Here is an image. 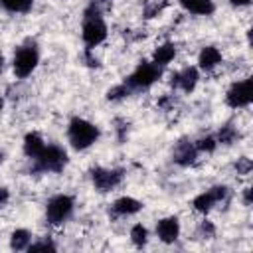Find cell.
Wrapping results in <instances>:
<instances>
[{
  "mask_svg": "<svg viewBox=\"0 0 253 253\" xmlns=\"http://www.w3.org/2000/svg\"><path fill=\"white\" fill-rule=\"evenodd\" d=\"M81 38L87 45V49H93L107 38V24L103 20V10L91 2L83 14V26H81Z\"/></svg>",
  "mask_w": 253,
  "mask_h": 253,
  "instance_id": "6da1fadb",
  "label": "cell"
},
{
  "mask_svg": "<svg viewBox=\"0 0 253 253\" xmlns=\"http://www.w3.org/2000/svg\"><path fill=\"white\" fill-rule=\"evenodd\" d=\"M99 128L97 125L81 119V117H73L69 121V128H67V136H69V142L75 150H85L89 148L91 144L97 142L99 138Z\"/></svg>",
  "mask_w": 253,
  "mask_h": 253,
  "instance_id": "7a4b0ae2",
  "label": "cell"
},
{
  "mask_svg": "<svg viewBox=\"0 0 253 253\" xmlns=\"http://www.w3.org/2000/svg\"><path fill=\"white\" fill-rule=\"evenodd\" d=\"M67 164V152L57 144H47L34 158V172H61Z\"/></svg>",
  "mask_w": 253,
  "mask_h": 253,
  "instance_id": "3957f363",
  "label": "cell"
},
{
  "mask_svg": "<svg viewBox=\"0 0 253 253\" xmlns=\"http://www.w3.org/2000/svg\"><path fill=\"white\" fill-rule=\"evenodd\" d=\"M162 75V67L152 63V61H140L136 65V69L125 79V85L132 91V89H146L152 83H156Z\"/></svg>",
  "mask_w": 253,
  "mask_h": 253,
  "instance_id": "277c9868",
  "label": "cell"
},
{
  "mask_svg": "<svg viewBox=\"0 0 253 253\" xmlns=\"http://www.w3.org/2000/svg\"><path fill=\"white\" fill-rule=\"evenodd\" d=\"M38 61H40V51H38L36 43L30 42V43L22 45V47L14 53V61H12V67H14L16 77H20V79L28 77V75L36 69Z\"/></svg>",
  "mask_w": 253,
  "mask_h": 253,
  "instance_id": "5b68a950",
  "label": "cell"
},
{
  "mask_svg": "<svg viewBox=\"0 0 253 253\" xmlns=\"http://www.w3.org/2000/svg\"><path fill=\"white\" fill-rule=\"evenodd\" d=\"M73 206H75V200L71 196L67 194L53 196L45 206V219L51 225H59L73 213Z\"/></svg>",
  "mask_w": 253,
  "mask_h": 253,
  "instance_id": "8992f818",
  "label": "cell"
},
{
  "mask_svg": "<svg viewBox=\"0 0 253 253\" xmlns=\"http://www.w3.org/2000/svg\"><path fill=\"white\" fill-rule=\"evenodd\" d=\"M225 101H227V105L233 107V109L247 107V105L253 101V79H251V77H245V79H241V81H235V83L227 89Z\"/></svg>",
  "mask_w": 253,
  "mask_h": 253,
  "instance_id": "52a82bcc",
  "label": "cell"
},
{
  "mask_svg": "<svg viewBox=\"0 0 253 253\" xmlns=\"http://www.w3.org/2000/svg\"><path fill=\"white\" fill-rule=\"evenodd\" d=\"M123 176H125V172L121 168H113V170L101 168V166L91 168V180H93L95 190H99V192H111V190H115L123 182Z\"/></svg>",
  "mask_w": 253,
  "mask_h": 253,
  "instance_id": "ba28073f",
  "label": "cell"
},
{
  "mask_svg": "<svg viewBox=\"0 0 253 253\" xmlns=\"http://www.w3.org/2000/svg\"><path fill=\"white\" fill-rule=\"evenodd\" d=\"M227 194H229V190L225 186H213V188H210V190H206V192H202L200 196L194 198V208L202 213H208L213 206L223 202L227 198Z\"/></svg>",
  "mask_w": 253,
  "mask_h": 253,
  "instance_id": "9c48e42d",
  "label": "cell"
},
{
  "mask_svg": "<svg viewBox=\"0 0 253 253\" xmlns=\"http://www.w3.org/2000/svg\"><path fill=\"white\" fill-rule=\"evenodd\" d=\"M198 79H200V73L196 67H184L182 71L178 73H172V81L170 85L174 89H182L184 93H192L198 85Z\"/></svg>",
  "mask_w": 253,
  "mask_h": 253,
  "instance_id": "30bf717a",
  "label": "cell"
},
{
  "mask_svg": "<svg viewBox=\"0 0 253 253\" xmlns=\"http://www.w3.org/2000/svg\"><path fill=\"white\" fill-rule=\"evenodd\" d=\"M196 158H198V148H196L194 142H190V140H186V138H182L180 142H176L174 152H172V160H174L176 164H180V166H190V164L196 162Z\"/></svg>",
  "mask_w": 253,
  "mask_h": 253,
  "instance_id": "8fae6325",
  "label": "cell"
},
{
  "mask_svg": "<svg viewBox=\"0 0 253 253\" xmlns=\"http://www.w3.org/2000/svg\"><path fill=\"white\" fill-rule=\"evenodd\" d=\"M156 235L164 243H174L178 239V235H180V221H178V217H174V215L162 217L156 223Z\"/></svg>",
  "mask_w": 253,
  "mask_h": 253,
  "instance_id": "7c38bea8",
  "label": "cell"
},
{
  "mask_svg": "<svg viewBox=\"0 0 253 253\" xmlns=\"http://www.w3.org/2000/svg\"><path fill=\"white\" fill-rule=\"evenodd\" d=\"M198 63L204 71H211L213 67H217L221 63V51L213 45H206L202 51H200V57H198Z\"/></svg>",
  "mask_w": 253,
  "mask_h": 253,
  "instance_id": "4fadbf2b",
  "label": "cell"
},
{
  "mask_svg": "<svg viewBox=\"0 0 253 253\" xmlns=\"http://www.w3.org/2000/svg\"><path fill=\"white\" fill-rule=\"evenodd\" d=\"M140 210H142V202H138L130 196H123L113 204V213H117V215H132Z\"/></svg>",
  "mask_w": 253,
  "mask_h": 253,
  "instance_id": "5bb4252c",
  "label": "cell"
},
{
  "mask_svg": "<svg viewBox=\"0 0 253 253\" xmlns=\"http://www.w3.org/2000/svg\"><path fill=\"white\" fill-rule=\"evenodd\" d=\"M178 2L182 8H186L188 12L198 14V16H210L215 10L213 0H178Z\"/></svg>",
  "mask_w": 253,
  "mask_h": 253,
  "instance_id": "9a60e30c",
  "label": "cell"
},
{
  "mask_svg": "<svg viewBox=\"0 0 253 253\" xmlns=\"http://www.w3.org/2000/svg\"><path fill=\"white\" fill-rule=\"evenodd\" d=\"M43 146H45V142H43V138L38 132H28L26 134V138H24V154L28 158L34 160L43 150Z\"/></svg>",
  "mask_w": 253,
  "mask_h": 253,
  "instance_id": "2e32d148",
  "label": "cell"
},
{
  "mask_svg": "<svg viewBox=\"0 0 253 253\" xmlns=\"http://www.w3.org/2000/svg\"><path fill=\"white\" fill-rule=\"evenodd\" d=\"M174 55H176V45L170 43V42H166V43H162V45L156 47V51L152 55V63H156V65L162 67V65L170 63L174 59Z\"/></svg>",
  "mask_w": 253,
  "mask_h": 253,
  "instance_id": "e0dca14e",
  "label": "cell"
},
{
  "mask_svg": "<svg viewBox=\"0 0 253 253\" xmlns=\"http://www.w3.org/2000/svg\"><path fill=\"white\" fill-rule=\"evenodd\" d=\"M30 243H32V233L28 229H16L10 237V247L14 251H24V249H28Z\"/></svg>",
  "mask_w": 253,
  "mask_h": 253,
  "instance_id": "ac0fdd59",
  "label": "cell"
},
{
  "mask_svg": "<svg viewBox=\"0 0 253 253\" xmlns=\"http://www.w3.org/2000/svg\"><path fill=\"white\" fill-rule=\"evenodd\" d=\"M0 6L14 14H26L32 10L34 0H0Z\"/></svg>",
  "mask_w": 253,
  "mask_h": 253,
  "instance_id": "d6986e66",
  "label": "cell"
},
{
  "mask_svg": "<svg viewBox=\"0 0 253 253\" xmlns=\"http://www.w3.org/2000/svg\"><path fill=\"white\" fill-rule=\"evenodd\" d=\"M237 138H239V132H237V128L233 125H225L217 132V142H221V144H233Z\"/></svg>",
  "mask_w": 253,
  "mask_h": 253,
  "instance_id": "ffe728a7",
  "label": "cell"
},
{
  "mask_svg": "<svg viewBox=\"0 0 253 253\" xmlns=\"http://www.w3.org/2000/svg\"><path fill=\"white\" fill-rule=\"evenodd\" d=\"M130 239H132V243H134L136 247L146 245V241H148V231H146V227H144L142 223L132 225V229H130Z\"/></svg>",
  "mask_w": 253,
  "mask_h": 253,
  "instance_id": "44dd1931",
  "label": "cell"
},
{
  "mask_svg": "<svg viewBox=\"0 0 253 253\" xmlns=\"http://www.w3.org/2000/svg\"><path fill=\"white\" fill-rule=\"evenodd\" d=\"M194 144H196L198 152H213V150H215V146H217L219 142H217V138H215V136L208 134V136H202V138H198Z\"/></svg>",
  "mask_w": 253,
  "mask_h": 253,
  "instance_id": "7402d4cb",
  "label": "cell"
},
{
  "mask_svg": "<svg viewBox=\"0 0 253 253\" xmlns=\"http://www.w3.org/2000/svg\"><path fill=\"white\" fill-rule=\"evenodd\" d=\"M128 95H130V89H128L125 83L115 85V87H111V89L107 91V99H109V101H119V99H125V97H128Z\"/></svg>",
  "mask_w": 253,
  "mask_h": 253,
  "instance_id": "603a6c76",
  "label": "cell"
},
{
  "mask_svg": "<svg viewBox=\"0 0 253 253\" xmlns=\"http://www.w3.org/2000/svg\"><path fill=\"white\" fill-rule=\"evenodd\" d=\"M28 251H55V245L51 241H38V243H30Z\"/></svg>",
  "mask_w": 253,
  "mask_h": 253,
  "instance_id": "cb8c5ba5",
  "label": "cell"
},
{
  "mask_svg": "<svg viewBox=\"0 0 253 253\" xmlns=\"http://www.w3.org/2000/svg\"><path fill=\"white\" fill-rule=\"evenodd\" d=\"M235 168H237V174H249V172H251V160L243 156V158L237 160Z\"/></svg>",
  "mask_w": 253,
  "mask_h": 253,
  "instance_id": "d4e9b609",
  "label": "cell"
},
{
  "mask_svg": "<svg viewBox=\"0 0 253 253\" xmlns=\"http://www.w3.org/2000/svg\"><path fill=\"white\" fill-rule=\"evenodd\" d=\"M200 233H202L206 239H211L213 233H215V229H213V225H211L210 221H202V225H200Z\"/></svg>",
  "mask_w": 253,
  "mask_h": 253,
  "instance_id": "484cf974",
  "label": "cell"
},
{
  "mask_svg": "<svg viewBox=\"0 0 253 253\" xmlns=\"http://www.w3.org/2000/svg\"><path fill=\"white\" fill-rule=\"evenodd\" d=\"M8 202V190L6 188H0V208Z\"/></svg>",
  "mask_w": 253,
  "mask_h": 253,
  "instance_id": "4316f807",
  "label": "cell"
},
{
  "mask_svg": "<svg viewBox=\"0 0 253 253\" xmlns=\"http://www.w3.org/2000/svg\"><path fill=\"white\" fill-rule=\"evenodd\" d=\"M231 2V6H247L251 0H229Z\"/></svg>",
  "mask_w": 253,
  "mask_h": 253,
  "instance_id": "83f0119b",
  "label": "cell"
},
{
  "mask_svg": "<svg viewBox=\"0 0 253 253\" xmlns=\"http://www.w3.org/2000/svg\"><path fill=\"white\" fill-rule=\"evenodd\" d=\"M243 200H245V206H249V204H251V188H247V190H245Z\"/></svg>",
  "mask_w": 253,
  "mask_h": 253,
  "instance_id": "f1b7e54d",
  "label": "cell"
},
{
  "mask_svg": "<svg viewBox=\"0 0 253 253\" xmlns=\"http://www.w3.org/2000/svg\"><path fill=\"white\" fill-rule=\"evenodd\" d=\"M2 67H4V57H2V53H0V73H2Z\"/></svg>",
  "mask_w": 253,
  "mask_h": 253,
  "instance_id": "f546056e",
  "label": "cell"
},
{
  "mask_svg": "<svg viewBox=\"0 0 253 253\" xmlns=\"http://www.w3.org/2000/svg\"><path fill=\"white\" fill-rule=\"evenodd\" d=\"M2 160H4V154H2V152H0V162H2Z\"/></svg>",
  "mask_w": 253,
  "mask_h": 253,
  "instance_id": "4dcf8cb0",
  "label": "cell"
}]
</instances>
